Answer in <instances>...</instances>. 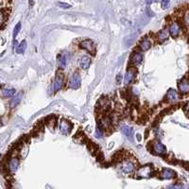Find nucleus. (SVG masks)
Masks as SVG:
<instances>
[{"mask_svg":"<svg viewBox=\"0 0 189 189\" xmlns=\"http://www.w3.org/2000/svg\"><path fill=\"white\" fill-rule=\"evenodd\" d=\"M152 174H153L152 166H149V165L143 166L135 171V178H137V179H147V178H150L151 176H152Z\"/></svg>","mask_w":189,"mask_h":189,"instance_id":"nucleus-1","label":"nucleus"},{"mask_svg":"<svg viewBox=\"0 0 189 189\" xmlns=\"http://www.w3.org/2000/svg\"><path fill=\"white\" fill-rule=\"evenodd\" d=\"M120 170L122 173L126 175H130L134 172L135 170V164L131 160H124L120 163Z\"/></svg>","mask_w":189,"mask_h":189,"instance_id":"nucleus-2","label":"nucleus"},{"mask_svg":"<svg viewBox=\"0 0 189 189\" xmlns=\"http://www.w3.org/2000/svg\"><path fill=\"white\" fill-rule=\"evenodd\" d=\"M169 35H171L173 38H177L180 36L182 32V26L178 21H172L169 25L168 27Z\"/></svg>","mask_w":189,"mask_h":189,"instance_id":"nucleus-3","label":"nucleus"},{"mask_svg":"<svg viewBox=\"0 0 189 189\" xmlns=\"http://www.w3.org/2000/svg\"><path fill=\"white\" fill-rule=\"evenodd\" d=\"M80 83H81L80 76L78 72H75V73L71 76L70 80H69V81H68L67 86H68V88H70V89L76 90V89H78V88H80Z\"/></svg>","mask_w":189,"mask_h":189,"instance_id":"nucleus-4","label":"nucleus"},{"mask_svg":"<svg viewBox=\"0 0 189 189\" xmlns=\"http://www.w3.org/2000/svg\"><path fill=\"white\" fill-rule=\"evenodd\" d=\"M80 47L84 50H86L90 54H92V55L96 54V45L94 44L93 41H91L89 39L83 40L82 42L80 44Z\"/></svg>","mask_w":189,"mask_h":189,"instance_id":"nucleus-5","label":"nucleus"},{"mask_svg":"<svg viewBox=\"0 0 189 189\" xmlns=\"http://www.w3.org/2000/svg\"><path fill=\"white\" fill-rule=\"evenodd\" d=\"M59 130L62 134L68 135L72 130V124L66 119H62L59 123Z\"/></svg>","mask_w":189,"mask_h":189,"instance_id":"nucleus-6","label":"nucleus"},{"mask_svg":"<svg viewBox=\"0 0 189 189\" xmlns=\"http://www.w3.org/2000/svg\"><path fill=\"white\" fill-rule=\"evenodd\" d=\"M152 151L156 155H164L166 153V147L160 141L155 140L152 142Z\"/></svg>","mask_w":189,"mask_h":189,"instance_id":"nucleus-7","label":"nucleus"},{"mask_svg":"<svg viewBox=\"0 0 189 189\" xmlns=\"http://www.w3.org/2000/svg\"><path fill=\"white\" fill-rule=\"evenodd\" d=\"M64 76L62 73H57L55 80H54V84H53V89L55 92H58L64 87Z\"/></svg>","mask_w":189,"mask_h":189,"instance_id":"nucleus-8","label":"nucleus"},{"mask_svg":"<svg viewBox=\"0 0 189 189\" xmlns=\"http://www.w3.org/2000/svg\"><path fill=\"white\" fill-rule=\"evenodd\" d=\"M20 165V161L17 157H12L9 160L8 165H7V170L9 173H15L17 171V169Z\"/></svg>","mask_w":189,"mask_h":189,"instance_id":"nucleus-9","label":"nucleus"},{"mask_svg":"<svg viewBox=\"0 0 189 189\" xmlns=\"http://www.w3.org/2000/svg\"><path fill=\"white\" fill-rule=\"evenodd\" d=\"M160 179L162 180H170L174 179L176 177V172L174 170L170 168H164L162 171L160 172Z\"/></svg>","mask_w":189,"mask_h":189,"instance_id":"nucleus-10","label":"nucleus"},{"mask_svg":"<svg viewBox=\"0 0 189 189\" xmlns=\"http://www.w3.org/2000/svg\"><path fill=\"white\" fill-rule=\"evenodd\" d=\"M143 62V54L139 51H134L131 57V64L133 66H137Z\"/></svg>","mask_w":189,"mask_h":189,"instance_id":"nucleus-11","label":"nucleus"},{"mask_svg":"<svg viewBox=\"0 0 189 189\" xmlns=\"http://www.w3.org/2000/svg\"><path fill=\"white\" fill-rule=\"evenodd\" d=\"M178 88L179 91L181 92V94H186L189 92V82L187 78L185 77L182 78V80H180V82L178 83Z\"/></svg>","mask_w":189,"mask_h":189,"instance_id":"nucleus-12","label":"nucleus"},{"mask_svg":"<svg viewBox=\"0 0 189 189\" xmlns=\"http://www.w3.org/2000/svg\"><path fill=\"white\" fill-rule=\"evenodd\" d=\"M91 58L88 56H81L80 60H78V65H80V67L81 69H84V70H86L90 67L91 65Z\"/></svg>","mask_w":189,"mask_h":189,"instance_id":"nucleus-13","label":"nucleus"},{"mask_svg":"<svg viewBox=\"0 0 189 189\" xmlns=\"http://www.w3.org/2000/svg\"><path fill=\"white\" fill-rule=\"evenodd\" d=\"M69 61V54L67 52H64L62 55H60L59 59H58V64H59V67L61 69H64L65 68L66 64Z\"/></svg>","mask_w":189,"mask_h":189,"instance_id":"nucleus-14","label":"nucleus"},{"mask_svg":"<svg viewBox=\"0 0 189 189\" xmlns=\"http://www.w3.org/2000/svg\"><path fill=\"white\" fill-rule=\"evenodd\" d=\"M151 46H152L151 41L147 37H145L139 44V48L142 52H145V51H147V50L151 47Z\"/></svg>","mask_w":189,"mask_h":189,"instance_id":"nucleus-15","label":"nucleus"},{"mask_svg":"<svg viewBox=\"0 0 189 189\" xmlns=\"http://www.w3.org/2000/svg\"><path fill=\"white\" fill-rule=\"evenodd\" d=\"M135 77V70L134 69H129V70L126 72L125 77H124V83L126 85H129L132 82V80H134Z\"/></svg>","mask_w":189,"mask_h":189,"instance_id":"nucleus-16","label":"nucleus"},{"mask_svg":"<svg viewBox=\"0 0 189 189\" xmlns=\"http://www.w3.org/2000/svg\"><path fill=\"white\" fill-rule=\"evenodd\" d=\"M121 131L127 136L129 140L133 141V129L131 127H130V126H122Z\"/></svg>","mask_w":189,"mask_h":189,"instance_id":"nucleus-17","label":"nucleus"},{"mask_svg":"<svg viewBox=\"0 0 189 189\" xmlns=\"http://www.w3.org/2000/svg\"><path fill=\"white\" fill-rule=\"evenodd\" d=\"M169 37V31H168V28H164L163 30H161L160 32L157 34V40L158 42L160 43H163L165 42L166 40H168Z\"/></svg>","mask_w":189,"mask_h":189,"instance_id":"nucleus-18","label":"nucleus"},{"mask_svg":"<svg viewBox=\"0 0 189 189\" xmlns=\"http://www.w3.org/2000/svg\"><path fill=\"white\" fill-rule=\"evenodd\" d=\"M166 97L170 101H176L179 99V94L174 89H169L168 94H166Z\"/></svg>","mask_w":189,"mask_h":189,"instance_id":"nucleus-19","label":"nucleus"},{"mask_svg":"<svg viewBox=\"0 0 189 189\" xmlns=\"http://www.w3.org/2000/svg\"><path fill=\"white\" fill-rule=\"evenodd\" d=\"M15 94H16V91L13 88H7V89H4L2 91L3 97H12L15 96Z\"/></svg>","mask_w":189,"mask_h":189,"instance_id":"nucleus-20","label":"nucleus"},{"mask_svg":"<svg viewBox=\"0 0 189 189\" xmlns=\"http://www.w3.org/2000/svg\"><path fill=\"white\" fill-rule=\"evenodd\" d=\"M26 48H27V42L24 40L19 45L16 46V53H18V54H23L26 51Z\"/></svg>","mask_w":189,"mask_h":189,"instance_id":"nucleus-21","label":"nucleus"},{"mask_svg":"<svg viewBox=\"0 0 189 189\" xmlns=\"http://www.w3.org/2000/svg\"><path fill=\"white\" fill-rule=\"evenodd\" d=\"M21 29V23L19 22V23L16 25V26L14 27V29H13V34H12V38H13V45L14 46H17V42H16V37L18 35L19 31Z\"/></svg>","mask_w":189,"mask_h":189,"instance_id":"nucleus-22","label":"nucleus"},{"mask_svg":"<svg viewBox=\"0 0 189 189\" xmlns=\"http://www.w3.org/2000/svg\"><path fill=\"white\" fill-rule=\"evenodd\" d=\"M21 97H22V94H19L18 96L14 97L13 99H12L11 103V107H15V106H16L17 104L19 103V101H20V100H21Z\"/></svg>","mask_w":189,"mask_h":189,"instance_id":"nucleus-23","label":"nucleus"},{"mask_svg":"<svg viewBox=\"0 0 189 189\" xmlns=\"http://www.w3.org/2000/svg\"><path fill=\"white\" fill-rule=\"evenodd\" d=\"M161 3H162V8H163V9L168 8V6H169V0H163V1H161Z\"/></svg>","mask_w":189,"mask_h":189,"instance_id":"nucleus-24","label":"nucleus"},{"mask_svg":"<svg viewBox=\"0 0 189 189\" xmlns=\"http://www.w3.org/2000/svg\"><path fill=\"white\" fill-rule=\"evenodd\" d=\"M58 5L60 6L61 8H62V9H69L71 7L70 5H68V4H65V3H58Z\"/></svg>","mask_w":189,"mask_h":189,"instance_id":"nucleus-25","label":"nucleus"},{"mask_svg":"<svg viewBox=\"0 0 189 189\" xmlns=\"http://www.w3.org/2000/svg\"><path fill=\"white\" fill-rule=\"evenodd\" d=\"M121 80H122L121 75H120V74H118V75H117V77H116V81H117V83H120Z\"/></svg>","mask_w":189,"mask_h":189,"instance_id":"nucleus-26","label":"nucleus"},{"mask_svg":"<svg viewBox=\"0 0 189 189\" xmlns=\"http://www.w3.org/2000/svg\"><path fill=\"white\" fill-rule=\"evenodd\" d=\"M34 1H35V0H29V7H32L34 5Z\"/></svg>","mask_w":189,"mask_h":189,"instance_id":"nucleus-27","label":"nucleus"},{"mask_svg":"<svg viewBox=\"0 0 189 189\" xmlns=\"http://www.w3.org/2000/svg\"><path fill=\"white\" fill-rule=\"evenodd\" d=\"M161 1H163V0H149V3H152V2H161Z\"/></svg>","mask_w":189,"mask_h":189,"instance_id":"nucleus-28","label":"nucleus"},{"mask_svg":"<svg viewBox=\"0 0 189 189\" xmlns=\"http://www.w3.org/2000/svg\"><path fill=\"white\" fill-rule=\"evenodd\" d=\"M137 138H138V140H141V135L140 134H137Z\"/></svg>","mask_w":189,"mask_h":189,"instance_id":"nucleus-29","label":"nucleus"}]
</instances>
